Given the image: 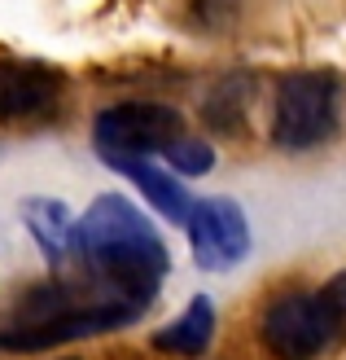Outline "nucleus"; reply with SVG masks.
Returning <instances> with one entry per match:
<instances>
[{"label":"nucleus","instance_id":"f257e3e1","mask_svg":"<svg viewBox=\"0 0 346 360\" xmlns=\"http://www.w3.org/2000/svg\"><path fill=\"white\" fill-rule=\"evenodd\" d=\"M167 268H171L167 242L158 238L149 215L132 198L101 193L79 215V268L75 273H88L110 295L136 303V308H149L162 290Z\"/></svg>","mask_w":346,"mask_h":360},{"label":"nucleus","instance_id":"f03ea898","mask_svg":"<svg viewBox=\"0 0 346 360\" xmlns=\"http://www.w3.org/2000/svg\"><path fill=\"white\" fill-rule=\"evenodd\" d=\"M145 308L110 295L105 285H97L88 273L75 281L58 277V281H40L22 290L9 312L0 316V352H40V347H58V343H75V338H97L140 321Z\"/></svg>","mask_w":346,"mask_h":360},{"label":"nucleus","instance_id":"7ed1b4c3","mask_svg":"<svg viewBox=\"0 0 346 360\" xmlns=\"http://www.w3.org/2000/svg\"><path fill=\"white\" fill-rule=\"evenodd\" d=\"M342 123V79L333 70H289L277 84L272 141L289 154L316 150L333 141Z\"/></svg>","mask_w":346,"mask_h":360},{"label":"nucleus","instance_id":"20e7f679","mask_svg":"<svg viewBox=\"0 0 346 360\" xmlns=\"http://www.w3.org/2000/svg\"><path fill=\"white\" fill-rule=\"evenodd\" d=\"M346 316L320 290H289L263 308L259 338L277 360H316L342 338Z\"/></svg>","mask_w":346,"mask_h":360},{"label":"nucleus","instance_id":"39448f33","mask_svg":"<svg viewBox=\"0 0 346 360\" xmlns=\"http://www.w3.org/2000/svg\"><path fill=\"white\" fill-rule=\"evenodd\" d=\"M185 136V115L162 101H119L93 119L97 154H162Z\"/></svg>","mask_w":346,"mask_h":360},{"label":"nucleus","instance_id":"423d86ee","mask_svg":"<svg viewBox=\"0 0 346 360\" xmlns=\"http://www.w3.org/2000/svg\"><path fill=\"white\" fill-rule=\"evenodd\" d=\"M185 229L202 273H228L250 255V220L232 198H197Z\"/></svg>","mask_w":346,"mask_h":360},{"label":"nucleus","instance_id":"0eeeda50","mask_svg":"<svg viewBox=\"0 0 346 360\" xmlns=\"http://www.w3.org/2000/svg\"><path fill=\"white\" fill-rule=\"evenodd\" d=\"M62 70L44 62H13L0 66V123H35L58 110L62 101Z\"/></svg>","mask_w":346,"mask_h":360},{"label":"nucleus","instance_id":"6e6552de","mask_svg":"<svg viewBox=\"0 0 346 360\" xmlns=\"http://www.w3.org/2000/svg\"><path fill=\"white\" fill-rule=\"evenodd\" d=\"M22 224L53 273L79 268V220H70L62 198H22Z\"/></svg>","mask_w":346,"mask_h":360},{"label":"nucleus","instance_id":"1a4fd4ad","mask_svg":"<svg viewBox=\"0 0 346 360\" xmlns=\"http://www.w3.org/2000/svg\"><path fill=\"white\" fill-rule=\"evenodd\" d=\"M105 163H110L114 172H123L132 185L145 193V202H149L162 220H171V224H189V215H193V202L197 198H189V189L180 185V176L171 172H162L149 163V154H101Z\"/></svg>","mask_w":346,"mask_h":360},{"label":"nucleus","instance_id":"9d476101","mask_svg":"<svg viewBox=\"0 0 346 360\" xmlns=\"http://www.w3.org/2000/svg\"><path fill=\"white\" fill-rule=\"evenodd\" d=\"M215 338V299L211 295H193L189 308L180 312L171 326L154 330L149 347L162 356H202Z\"/></svg>","mask_w":346,"mask_h":360},{"label":"nucleus","instance_id":"9b49d317","mask_svg":"<svg viewBox=\"0 0 346 360\" xmlns=\"http://www.w3.org/2000/svg\"><path fill=\"white\" fill-rule=\"evenodd\" d=\"M250 97H254V75L246 70H232L220 84L211 88V97L202 105V115L215 132H241V123L250 115Z\"/></svg>","mask_w":346,"mask_h":360},{"label":"nucleus","instance_id":"f8f14e48","mask_svg":"<svg viewBox=\"0 0 346 360\" xmlns=\"http://www.w3.org/2000/svg\"><path fill=\"white\" fill-rule=\"evenodd\" d=\"M162 158H167V167L180 172V176H206L215 167V150L202 136H180L175 146L162 150Z\"/></svg>","mask_w":346,"mask_h":360},{"label":"nucleus","instance_id":"ddd939ff","mask_svg":"<svg viewBox=\"0 0 346 360\" xmlns=\"http://www.w3.org/2000/svg\"><path fill=\"white\" fill-rule=\"evenodd\" d=\"M232 9H237V0H197V13H202L206 27H224Z\"/></svg>","mask_w":346,"mask_h":360},{"label":"nucleus","instance_id":"4468645a","mask_svg":"<svg viewBox=\"0 0 346 360\" xmlns=\"http://www.w3.org/2000/svg\"><path fill=\"white\" fill-rule=\"evenodd\" d=\"M320 295H324V299H329L333 308H338V312L346 316V268H338V273H333L329 281L320 285Z\"/></svg>","mask_w":346,"mask_h":360},{"label":"nucleus","instance_id":"2eb2a0df","mask_svg":"<svg viewBox=\"0 0 346 360\" xmlns=\"http://www.w3.org/2000/svg\"><path fill=\"white\" fill-rule=\"evenodd\" d=\"M62 360H79V356H62Z\"/></svg>","mask_w":346,"mask_h":360}]
</instances>
